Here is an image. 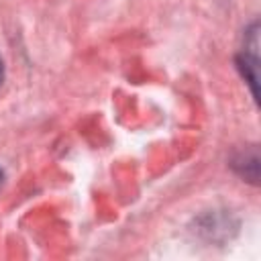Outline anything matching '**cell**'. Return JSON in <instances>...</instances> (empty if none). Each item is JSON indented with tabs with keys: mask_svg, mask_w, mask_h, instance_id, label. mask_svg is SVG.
<instances>
[{
	"mask_svg": "<svg viewBox=\"0 0 261 261\" xmlns=\"http://www.w3.org/2000/svg\"><path fill=\"white\" fill-rule=\"evenodd\" d=\"M257 51L253 49V53H249V49H245L239 57H237V65L243 73V77L249 82L253 96H257Z\"/></svg>",
	"mask_w": 261,
	"mask_h": 261,
	"instance_id": "1",
	"label": "cell"
},
{
	"mask_svg": "<svg viewBox=\"0 0 261 261\" xmlns=\"http://www.w3.org/2000/svg\"><path fill=\"white\" fill-rule=\"evenodd\" d=\"M2 77H4V65H2V59H0V84H2Z\"/></svg>",
	"mask_w": 261,
	"mask_h": 261,
	"instance_id": "2",
	"label": "cell"
},
{
	"mask_svg": "<svg viewBox=\"0 0 261 261\" xmlns=\"http://www.w3.org/2000/svg\"><path fill=\"white\" fill-rule=\"evenodd\" d=\"M2 179H4V175H2V169H0V188H2Z\"/></svg>",
	"mask_w": 261,
	"mask_h": 261,
	"instance_id": "3",
	"label": "cell"
}]
</instances>
